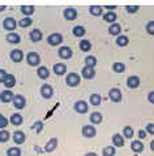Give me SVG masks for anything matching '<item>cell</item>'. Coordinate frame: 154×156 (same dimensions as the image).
Listing matches in <instances>:
<instances>
[{
    "label": "cell",
    "instance_id": "1",
    "mask_svg": "<svg viewBox=\"0 0 154 156\" xmlns=\"http://www.w3.org/2000/svg\"><path fill=\"white\" fill-rule=\"evenodd\" d=\"M26 61H28L29 65L36 66V65H38L39 62H41V57H39L38 53L30 52V53H28V56H26Z\"/></svg>",
    "mask_w": 154,
    "mask_h": 156
},
{
    "label": "cell",
    "instance_id": "2",
    "mask_svg": "<svg viewBox=\"0 0 154 156\" xmlns=\"http://www.w3.org/2000/svg\"><path fill=\"white\" fill-rule=\"evenodd\" d=\"M47 42H48L50 46H58L63 42V37L59 33H54L47 38Z\"/></svg>",
    "mask_w": 154,
    "mask_h": 156
},
{
    "label": "cell",
    "instance_id": "3",
    "mask_svg": "<svg viewBox=\"0 0 154 156\" xmlns=\"http://www.w3.org/2000/svg\"><path fill=\"white\" fill-rule=\"evenodd\" d=\"M66 82H67L68 86L74 87V86H77L78 83H80V77H78L76 73H69V74L67 76Z\"/></svg>",
    "mask_w": 154,
    "mask_h": 156
},
{
    "label": "cell",
    "instance_id": "4",
    "mask_svg": "<svg viewBox=\"0 0 154 156\" xmlns=\"http://www.w3.org/2000/svg\"><path fill=\"white\" fill-rule=\"evenodd\" d=\"M96 128H94L93 125H85L82 128V135L86 136V138H93V136H96Z\"/></svg>",
    "mask_w": 154,
    "mask_h": 156
},
{
    "label": "cell",
    "instance_id": "5",
    "mask_svg": "<svg viewBox=\"0 0 154 156\" xmlns=\"http://www.w3.org/2000/svg\"><path fill=\"white\" fill-rule=\"evenodd\" d=\"M13 105L16 107L17 109H22L25 108V104H26V100H25V98L22 95H16L13 98Z\"/></svg>",
    "mask_w": 154,
    "mask_h": 156
},
{
    "label": "cell",
    "instance_id": "6",
    "mask_svg": "<svg viewBox=\"0 0 154 156\" xmlns=\"http://www.w3.org/2000/svg\"><path fill=\"white\" fill-rule=\"evenodd\" d=\"M41 94L44 99H51L52 95H54V90L50 85H43L42 89H41Z\"/></svg>",
    "mask_w": 154,
    "mask_h": 156
},
{
    "label": "cell",
    "instance_id": "7",
    "mask_svg": "<svg viewBox=\"0 0 154 156\" xmlns=\"http://www.w3.org/2000/svg\"><path fill=\"white\" fill-rule=\"evenodd\" d=\"M74 109H76V112H78V113H86L89 111V105H88L86 101L80 100L74 104Z\"/></svg>",
    "mask_w": 154,
    "mask_h": 156
},
{
    "label": "cell",
    "instance_id": "8",
    "mask_svg": "<svg viewBox=\"0 0 154 156\" xmlns=\"http://www.w3.org/2000/svg\"><path fill=\"white\" fill-rule=\"evenodd\" d=\"M3 26H4V29H7V30H9V31H12V30L16 29L17 23H16V21H14V18L7 17L6 20H4V22H3Z\"/></svg>",
    "mask_w": 154,
    "mask_h": 156
},
{
    "label": "cell",
    "instance_id": "9",
    "mask_svg": "<svg viewBox=\"0 0 154 156\" xmlns=\"http://www.w3.org/2000/svg\"><path fill=\"white\" fill-rule=\"evenodd\" d=\"M81 73L85 80H92V78L96 77V70H94V68H90V66H85Z\"/></svg>",
    "mask_w": 154,
    "mask_h": 156
},
{
    "label": "cell",
    "instance_id": "10",
    "mask_svg": "<svg viewBox=\"0 0 154 156\" xmlns=\"http://www.w3.org/2000/svg\"><path fill=\"white\" fill-rule=\"evenodd\" d=\"M108 95H110V99L112 101H115V103L122 100V91L119 89H111L110 92H108Z\"/></svg>",
    "mask_w": 154,
    "mask_h": 156
},
{
    "label": "cell",
    "instance_id": "11",
    "mask_svg": "<svg viewBox=\"0 0 154 156\" xmlns=\"http://www.w3.org/2000/svg\"><path fill=\"white\" fill-rule=\"evenodd\" d=\"M25 139H26V135H25L24 131H21V130L14 131V134H13V140H14V143L21 144V143L25 142Z\"/></svg>",
    "mask_w": 154,
    "mask_h": 156
},
{
    "label": "cell",
    "instance_id": "12",
    "mask_svg": "<svg viewBox=\"0 0 154 156\" xmlns=\"http://www.w3.org/2000/svg\"><path fill=\"white\" fill-rule=\"evenodd\" d=\"M13 94H12V91H3L2 94H0V100L3 101V103H9V101H12L13 100Z\"/></svg>",
    "mask_w": 154,
    "mask_h": 156
},
{
    "label": "cell",
    "instance_id": "13",
    "mask_svg": "<svg viewBox=\"0 0 154 156\" xmlns=\"http://www.w3.org/2000/svg\"><path fill=\"white\" fill-rule=\"evenodd\" d=\"M11 58L14 62H20L24 58V53L21 50H13L11 51Z\"/></svg>",
    "mask_w": 154,
    "mask_h": 156
},
{
    "label": "cell",
    "instance_id": "14",
    "mask_svg": "<svg viewBox=\"0 0 154 156\" xmlns=\"http://www.w3.org/2000/svg\"><path fill=\"white\" fill-rule=\"evenodd\" d=\"M127 85H128V87H131V89H136V87L140 86V78L136 76L130 77L127 80Z\"/></svg>",
    "mask_w": 154,
    "mask_h": 156
},
{
    "label": "cell",
    "instance_id": "15",
    "mask_svg": "<svg viewBox=\"0 0 154 156\" xmlns=\"http://www.w3.org/2000/svg\"><path fill=\"white\" fill-rule=\"evenodd\" d=\"M56 146H58V139L52 138L46 143V146H44V151H46V152H52V151L56 148Z\"/></svg>",
    "mask_w": 154,
    "mask_h": 156
},
{
    "label": "cell",
    "instance_id": "16",
    "mask_svg": "<svg viewBox=\"0 0 154 156\" xmlns=\"http://www.w3.org/2000/svg\"><path fill=\"white\" fill-rule=\"evenodd\" d=\"M7 42L12 43V44H17V43L21 42V38H20V35L16 33H9L7 35Z\"/></svg>",
    "mask_w": 154,
    "mask_h": 156
},
{
    "label": "cell",
    "instance_id": "17",
    "mask_svg": "<svg viewBox=\"0 0 154 156\" xmlns=\"http://www.w3.org/2000/svg\"><path fill=\"white\" fill-rule=\"evenodd\" d=\"M59 56L67 60V58H69L72 56V50L69 47H62L60 50H59Z\"/></svg>",
    "mask_w": 154,
    "mask_h": 156
},
{
    "label": "cell",
    "instance_id": "18",
    "mask_svg": "<svg viewBox=\"0 0 154 156\" xmlns=\"http://www.w3.org/2000/svg\"><path fill=\"white\" fill-rule=\"evenodd\" d=\"M64 17L69 20V21H72V20L77 17V11H74L73 8H67L66 11H64Z\"/></svg>",
    "mask_w": 154,
    "mask_h": 156
},
{
    "label": "cell",
    "instance_id": "19",
    "mask_svg": "<svg viewBox=\"0 0 154 156\" xmlns=\"http://www.w3.org/2000/svg\"><path fill=\"white\" fill-rule=\"evenodd\" d=\"M112 143L116 147H123L124 146V138L120 134H114L112 135Z\"/></svg>",
    "mask_w": 154,
    "mask_h": 156
},
{
    "label": "cell",
    "instance_id": "20",
    "mask_svg": "<svg viewBox=\"0 0 154 156\" xmlns=\"http://www.w3.org/2000/svg\"><path fill=\"white\" fill-rule=\"evenodd\" d=\"M30 39H32V42H39L42 39V31L41 30H38V29H34V30L30 31Z\"/></svg>",
    "mask_w": 154,
    "mask_h": 156
},
{
    "label": "cell",
    "instance_id": "21",
    "mask_svg": "<svg viewBox=\"0 0 154 156\" xmlns=\"http://www.w3.org/2000/svg\"><path fill=\"white\" fill-rule=\"evenodd\" d=\"M11 124L12 125H14V126H20L22 124V116L20 115V113H13L12 116H11Z\"/></svg>",
    "mask_w": 154,
    "mask_h": 156
},
{
    "label": "cell",
    "instance_id": "22",
    "mask_svg": "<svg viewBox=\"0 0 154 156\" xmlns=\"http://www.w3.org/2000/svg\"><path fill=\"white\" fill-rule=\"evenodd\" d=\"M4 85H6L8 89L13 87L14 85H16V78H14V76H12V74H7L6 80H4Z\"/></svg>",
    "mask_w": 154,
    "mask_h": 156
},
{
    "label": "cell",
    "instance_id": "23",
    "mask_svg": "<svg viewBox=\"0 0 154 156\" xmlns=\"http://www.w3.org/2000/svg\"><path fill=\"white\" fill-rule=\"evenodd\" d=\"M66 70H67V66L64 65V64H62V62H58V64L54 65V72H55L56 74H59V76L64 74Z\"/></svg>",
    "mask_w": 154,
    "mask_h": 156
},
{
    "label": "cell",
    "instance_id": "24",
    "mask_svg": "<svg viewBox=\"0 0 154 156\" xmlns=\"http://www.w3.org/2000/svg\"><path fill=\"white\" fill-rule=\"evenodd\" d=\"M90 121H92V124H101L102 122V115L99 113V112H93V113L90 115Z\"/></svg>",
    "mask_w": 154,
    "mask_h": 156
},
{
    "label": "cell",
    "instance_id": "25",
    "mask_svg": "<svg viewBox=\"0 0 154 156\" xmlns=\"http://www.w3.org/2000/svg\"><path fill=\"white\" fill-rule=\"evenodd\" d=\"M37 73H38V77L42 78V80H46V78H48V76H50L48 69H47L46 66H39Z\"/></svg>",
    "mask_w": 154,
    "mask_h": 156
},
{
    "label": "cell",
    "instance_id": "26",
    "mask_svg": "<svg viewBox=\"0 0 154 156\" xmlns=\"http://www.w3.org/2000/svg\"><path fill=\"white\" fill-rule=\"evenodd\" d=\"M131 148L133 152H141L144 150V144L140 142V140H133L132 144H131Z\"/></svg>",
    "mask_w": 154,
    "mask_h": 156
},
{
    "label": "cell",
    "instance_id": "27",
    "mask_svg": "<svg viewBox=\"0 0 154 156\" xmlns=\"http://www.w3.org/2000/svg\"><path fill=\"white\" fill-rule=\"evenodd\" d=\"M110 34L111 35H119L120 34V31H122V27H120V25L119 23H112V25L110 26Z\"/></svg>",
    "mask_w": 154,
    "mask_h": 156
},
{
    "label": "cell",
    "instance_id": "28",
    "mask_svg": "<svg viewBox=\"0 0 154 156\" xmlns=\"http://www.w3.org/2000/svg\"><path fill=\"white\" fill-rule=\"evenodd\" d=\"M101 100H102V98L99 94H92V96H90V104L92 105H99L101 104Z\"/></svg>",
    "mask_w": 154,
    "mask_h": 156
},
{
    "label": "cell",
    "instance_id": "29",
    "mask_svg": "<svg viewBox=\"0 0 154 156\" xmlns=\"http://www.w3.org/2000/svg\"><path fill=\"white\" fill-rule=\"evenodd\" d=\"M80 48H81L82 51H85V52L90 51V48H92V43L89 42V41H86V39H84V41H81V42H80Z\"/></svg>",
    "mask_w": 154,
    "mask_h": 156
},
{
    "label": "cell",
    "instance_id": "30",
    "mask_svg": "<svg viewBox=\"0 0 154 156\" xmlns=\"http://www.w3.org/2000/svg\"><path fill=\"white\" fill-rule=\"evenodd\" d=\"M21 12L25 14V16H30V14L34 13V7L33 5H22Z\"/></svg>",
    "mask_w": 154,
    "mask_h": 156
},
{
    "label": "cell",
    "instance_id": "31",
    "mask_svg": "<svg viewBox=\"0 0 154 156\" xmlns=\"http://www.w3.org/2000/svg\"><path fill=\"white\" fill-rule=\"evenodd\" d=\"M21 155V150L18 147H11L7 151V156H20Z\"/></svg>",
    "mask_w": 154,
    "mask_h": 156
},
{
    "label": "cell",
    "instance_id": "32",
    "mask_svg": "<svg viewBox=\"0 0 154 156\" xmlns=\"http://www.w3.org/2000/svg\"><path fill=\"white\" fill-rule=\"evenodd\" d=\"M128 38L126 35H120V37H118L116 39V43H118V46H120V47H126L128 44Z\"/></svg>",
    "mask_w": 154,
    "mask_h": 156
},
{
    "label": "cell",
    "instance_id": "33",
    "mask_svg": "<svg viewBox=\"0 0 154 156\" xmlns=\"http://www.w3.org/2000/svg\"><path fill=\"white\" fill-rule=\"evenodd\" d=\"M103 20H105L106 22H114V21H116V14L114 12H108L103 16Z\"/></svg>",
    "mask_w": 154,
    "mask_h": 156
},
{
    "label": "cell",
    "instance_id": "34",
    "mask_svg": "<svg viewBox=\"0 0 154 156\" xmlns=\"http://www.w3.org/2000/svg\"><path fill=\"white\" fill-rule=\"evenodd\" d=\"M85 29H84L82 26H76V27H73V34L76 37H84L85 35Z\"/></svg>",
    "mask_w": 154,
    "mask_h": 156
},
{
    "label": "cell",
    "instance_id": "35",
    "mask_svg": "<svg viewBox=\"0 0 154 156\" xmlns=\"http://www.w3.org/2000/svg\"><path fill=\"white\" fill-rule=\"evenodd\" d=\"M85 62H86V66H90V68H94L97 65V58L94 56H88L85 58Z\"/></svg>",
    "mask_w": 154,
    "mask_h": 156
},
{
    "label": "cell",
    "instance_id": "36",
    "mask_svg": "<svg viewBox=\"0 0 154 156\" xmlns=\"http://www.w3.org/2000/svg\"><path fill=\"white\" fill-rule=\"evenodd\" d=\"M89 9H90V13L93 14V16H101V14H102V7L92 5Z\"/></svg>",
    "mask_w": 154,
    "mask_h": 156
},
{
    "label": "cell",
    "instance_id": "37",
    "mask_svg": "<svg viewBox=\"0 0 154 156\" xmlns=\"http://www.w3.org/2000/svg\"><path fill=\"white\" fill-rule=\"evenodd\" d=\"M112 69H114V72H116V73H123L124 69H126V66H124L123 62H115V64L112 65Z\"/></svg>",
    "mask_w": 154,
    "mask_h": 156
},
{
    "label": "cell",
    "instance_id": "38",
    "mask_svg": "<svg viewBox=\"0 0 154 156\" xmlns=\"http://www.w3.org/2000/svg\"><path fill=\"white\" fill-rule=\"evenodd\" d=\"M115 155V148L112 146H107L103 148V156H114Z\"/></svg>",
    "mask_w": 154,
    "mask_h": 156
},
{
    "label": "cell",
    "instance_id": "39",
    "mask_svg": "<svg viewBox=\"0 0 154 156\" xmlns=\"http://www.w3.org/2000/svg\"><path fill=\"white\" fill-rule=\"evenodd\" d=\"M32 23H33V20L32 18L25 17V18H22L21 21H20V26H21V27H29Z\"/></svg>",
    "mask_w": 154,
    "mask_h": 156
},
{
    "label": "cell",
    "instance_id": "40",
    "mask_svg": "<svg viewBox=\"0 0 154 156\" xmlns=\"http://www.w3.org/2000/svg\"><path fill=\"white\" fill-rule=\"evenodd\" d=\"M9 131H7V130H2L0 131V142L2 143H6L7 140L9 139Z\"/></svg>",
    "mask_w": 154,
    "mask_h": 156
},
{
    "label": "cell",
    "instance_id": "41",
    "mask_svg": "<svg viewBox=\"0 0 154 156\" xmlns=\"http://www.w3.org/2000/svg\"><path fill=\"white\" fill-rule=\"evenodd\" d=\"M123 134H124V136H126V138H132L133 136V129L131 128V126H126V128H124V130H123Z\"/></svg>",
    "mask_w": 154,
    "mask_h": 156
},
{
    "label": "cell",
    "instance_id": "42",
    "mask_svg": "<svg viewBox=\"0 0 154 156\" xmlns=\"http://www.w3.org/2000/svg\"><path fill=\"white\" fill-rule=\"evenodd\" d=\"M42 129H43V124L41 122V121L36 122V124H34V126H33V130H36V133H41Z\"/></svg>",
    "mask_w": 154,
    "mask_h": 156
},
{
    "label": "cell",
    "instance_id": "43",
    "mask_svg": "<svg viewBox=\"0 0 154 156\" xmlns=\"http://www.w3.org/2000/svg\"><path fill=\"white\" fill-rule=\"evenodd\" d=\"M7 125H8V120L0 113V129H4Z\"/></svg>",
    "mask_w": 154,
    "mask_h": 156
},
{
    "label": "cell",
    "instance_id": "44",
    "mask_svg": "<svg viewBox=\"0 0 154 156\" xmlns=\"http://www.w3.org/2000/svg\"><path fill=\"white\" fill-rule=\"evenodd\" d=\"M146 31L149 34H152V35H154V21H150L146 25Z\"/></svg>",
    "mask_w": 154,
    "mask_h": 156
},
{
    "label": "cell",
    "instance_id": "45",
    "mask_svg": "<svg viewBox=\"0 0 154 156\" xmlns=\"http://www.w3.org/2000/svg\"><path fill=\"white\" fill-rule=\"evenodd\" d=\"M146 133H149V134H152V135H154V124H148L146 125Z\"/></svg>",
    "mask_w": 154,
    "mask_h": 156
},
{
    "label": "cell",
    "instance_id": "46",
    "mask_svg": "<svg viewBox=\"0 0 154 156\" xmlns=\"http://www.w3.org/2000/svg\"><path fill=\"white\" fill-rule=\"evenodd\" d=\"M6 77H7V72L3 70V69H0V82H4Z\"/></svg>",
    "mask_w": 154,
    "mask_h": 156
},
{
    "label": "cell",
    "instance_id": "47",
    "mask_svg": "<svg viewBox=\"0 0 154 156\" xmlns=\"http://www.w3.org/2000/svg\"><path fill=\"white\" fill-rule=\"evenodd\" d=\"M137 9H138V7H137V5H133V7H130V5H128V7H127L128 13H135V12L137 11Z\"/></svg>",
    "mask_w": 154,
    "mask_h": 156
},
{
    "label": "cell",
    "instance_id": "48",
    "mask_svg": "<svg viewBox=\"0 0 154 156\" xmlns=\"http://www.w3.org/2000/svg\"><path fill=\"white\" fill-rule=\"evenodd\" d=\"M138 136H140L141 139H144L146 136V131L145 130H138Z\"/></svg>",
    "mask_w": 154,
    "mask_h": 156
},
{
    "label": "cell",
    "instance_id": "49",
    "mask_svg": "<svg viewBox=\"0 0 154 156\" xmlns=\"http://www.w3.org/2000/svg\"><path fill=\"white\" fill-rule=\"evenodd\" d=\"M148 99H149V101H150V103H153V104H154V91H152L150 94L148 95Z\"/></svg>",
    "mask_w": 154,
    "mask_h": 156
},
{
    "label": "cell",
    "instance_id": "50",
    "mask_svg": "<svg viewBox=\"0 0 154 156\" xmlns=\"http://www.w3.org/2000/svg\"><path fill=\"white\" fill-rule=\"evenodd\" d=\"M85 156H98L97 154H94V152H89V154H86Z\"/></svg>",
    "mask_w": 154,
    "mask_h": 156
},
{
    "label": "cell",
    "instance_id": "51",
    "mask_svg": "<svg viewBox=\"0 0 154 156\" xmlns=\"http://www.w3.org/2000/svg\"><path fill=\"white\" fill-rule=\"evenodd\" d=\"M105 8H107V9H115L116 7H115V5H110V7H108V5H106Z\"/></svg>",
    "mask_w": 154,
    "mask_h": 156
},
{
    "label": "cell",
    "instance_id": "52",
    "mask_svg": "<svg viewBox=\"0 0 154 156\" xmlns=\"http://www.w3.org/2000/svg\"><path fill=\"white\" fill-rule=\"evenodd\" d=\"M150 147H152V150L154 151V140H152V143H150Z\"/></svg>",
    "mask_w": 154,
    "mask_h": 156
},
{
    "label": "cell",
    "instance_id": "53",
    "mask_svg": "<svg viewBox=\"0 0 154 156\" xmlns=\"http://www.w3.org/2000/svg\"><path fill=\"white\" fill-rule=\"evenodd\" d=\"M4 9H6V5H0V12L4 11Z\"/></svg>",
    "mask_w": 154,
    "mask_h": 156
}]
</instances>
